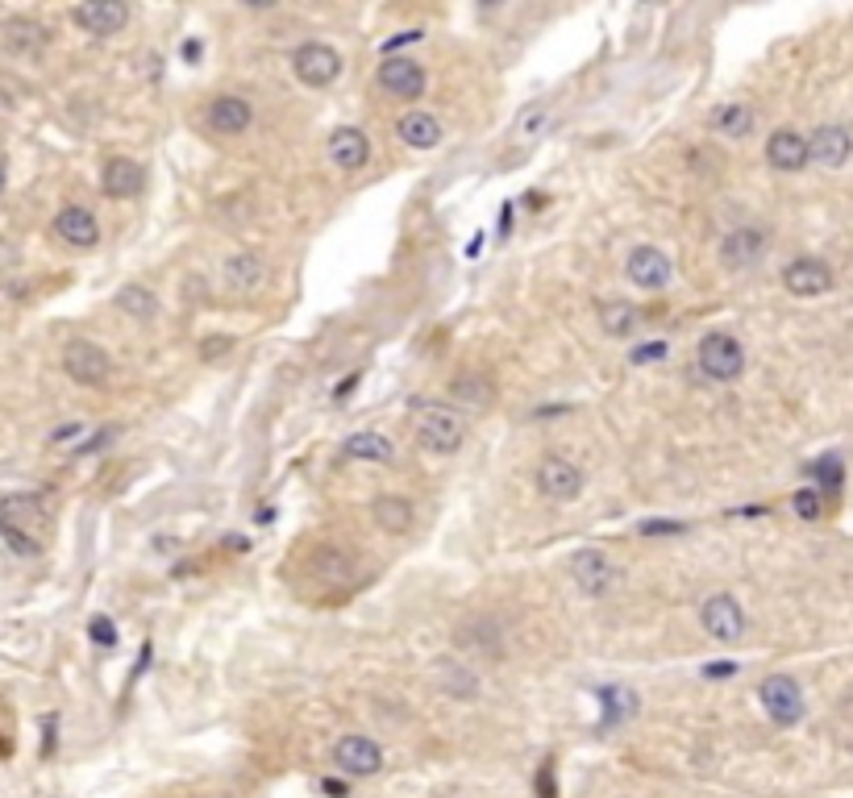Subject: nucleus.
Listing matches in <instances>:
<instances>
[{"label":"nucleus","instance_id":"nucleus-37","mask_svg":"<svg viewBox=\"0 0 853 798\" xmlns=\"http://www.w3.org/2000/svg\"><path fill=\"white\" fill-rule=\"evenodd\" d=\"M79 437H84V424H63V428H55L50 445H76Z\"/></svg>","mask_w":853,"mask_h":798},{"label":"nucleus","instance_id":"nucleus-23","mask_svg":"<svg viewBox=\"0 0 853 798\" xmlns=\"http://www.w3.org/2000/svg\"><path fill=\"white\" fill-rule=\"evenodd\" d=\"M395 134H400V141L412 146V150H433V146L442 141V126H438V117H429L425 109L404 112V117H400V126H395Z\"/></svg>","mask_w":853,"mask_h":798},{"label":"nucleus","instance_id":"nucleus-6","mask_svg":"<svg viewBox=\"0 0 853 798\" xmlns=\"http://www.w3.org/2000/svg\"><path fill=\"white\" fill-rule=\"evenodd\" d=\"M538 491L550 503H575L584 495V470L575 466L570 457H541L538 462Z\"/></svg>","mask_w":853,"mask_h":798},{"label":"nucleus","instance_id":"nucleus-5","mask_svg":"<svg viewBox=\"0 0 853 798\" xmlns=\"http://www.w3.org/2000/svg\"><path fill=\"white\" fill-rule=\"evenodd\" d=\"M63 371L67 378H76L79 387H105L112 375V358L96 342L76 337V342L63 345Z\"/></svg>","mask_w":853,"mask_h":798},{"label":"nucleus","instance_id":"nucleus-24","mask_svg":"<svg viewBox=\"0 0 853 798\" xmlns=\"http://www.w3.org/2000/svg\"><path fill=\"white\" fill-rule=\"evenodd\" d=\"M342 454L354 457V462H375V466H388V462H395V445L383 437V433L366 428V433H350L346 445H342Z\"/></svg>","mask_w":853,"mask_h":798},{"label":"nucleus","instance_id":"nucleus-2","mask_svg":"<svg viewBox=\"0 0 853 798\" xmlns=\"http://www.w3.org/2000/svg\"><path fill=\"white\" fill-rule=\"evenodd\" d=\"M412 433L429 454H459L467 424L454 407L445 404H412Z\"/></svg>","mask_w":853,"mask_h":798},{"label":"nucleus","instance_id":"nucleus-18","mask_svg":"<svg viewBox=\"0 0 853 798\" xmlns=\"http://www.w3.org/2000/svg\"><path fill=\"white\" fill-rule=\"evenodd\" d=\"M766 162L775 167V171H804L807 162V138L804 134H795V129H775L771 138H766Z\"/></svg>","mask_w":853,"mask_h":798},{"label":"nucleus","instance_id":"nucleus-15","mask_svg":"<svg viewBox=\"0 0 853 798\" xmlns=\"http://www.w3.org/2000/svg\"><path fill=\"white\" fill-rule=\"evenodd\" d=\"M380 88L395 100H416V96L425 92V67L412 63V59H383L380 67Z\"/></svg>","mask_w":853,"mask_h":798},{"label":"nucleus","instance_id":"nucleus-21","mask_svg":"<svg viewBox=\"0 0 853 798\" xmlns=\"http://www.w3.org/2000/svg\"><path fill=\"white\" fill-rule=\"evenodd\" d=\"M251 121H254V112L242 96H217V100L208 105V129H213V134L237 138V134L251 129Z\"/></svg>","mask_w":853,"mask_h":798},{"label":"nucleus","instance_id":"nucleus-25","mask_svg":"<svg viewBox=\"0 0 853 798\" xmlns=\"http://www.w3.org/2000/svg\"><path fill=\"white\" fill-rule=\"evenodd\" d=\"M371 516H375V524H380L383 532L400 536V532L412 529L416 512H412V503L404 500V495H375V503H371Z\"/></svg>","mask_w":853,"mask_h":798},{"label":"nucleus","instance_id":"nucleus-27","mask_svg":"<svg viewBox=\"0 0 853 798\" xmlns=\"http://www.w3.org/2000/svg\"><path fill=\"white\" fill-rule=\"evenodd\" d=\"M637 321H641V313H637L633 304H625V299H604L600 304V325L608 337H629V333H637Z\"/></svg>","mask_w":853,"mask_h":798},{"label":"nucleus","instance_id":"nucleus-22","mask_svg":"<svg viewBox=\"0 0 853 798\" xmlns=\"http://www.w3.org/2000/svg\"><path fill=\"white\" fill-rule=\"evenodd\" d=\"M222 279H225L229 292H237V296H251V292H258L263 279H267V266H263L258 254H229L225 266H222Z\"/></svg>","mask_w":853,"mask_h":798},{"label":"nucleus","instance_id":"nucleus-4","mask_svg":"<svg viewBox=\"0 0 853 798\" xmlns=\"http://www.w3.org/2000/svg\"><path fill=\"white\" fill-rule=\"evenodd\" d=\"M758 699H762V711H766L778 728H795V723L804 720V690H800V682L787 678V673L762 678Z\"/></svg>","mask_w":853,"mask_h":798},{"label":"nucleus","instance_id":"nucleus-41","mask_svg":"<svg viewBox=\"0 0 853 798\" xmlns=\"http://www.w3.org/2000/svg\"><path fill=\"white\" fill-rule=\"evenodd\" d=\"M184 59H200V42H184Z\"/></svg>","mask_w":853,"mask_h":798},{"label":"nucleus","instance_id":"nucleus-7","mask_svg":"<svg viewBox=\"0 0 853 798\" xmlns=\"http://www.w3.org/2000/svg\"><path fill=\"white\" fill-rule=\"evenodd\" d=\"M292 71H296V79L308 83V88H330L333 79L342 76V55L333 47H325V42H304V47H296V55H292Z\"/></svg>","mask_w":853,"mask_h":798},{"label":"nucleus","instance_id":"nucleus-33","mask_svg":"<svg viewBox=\"0 0 853 798\" xmlns=\"http://www.w3.org/2000/svg\"><path fill=\"white\" fill-rule=\"evenodd\" d=\"M88 632H92V641L105 644V649H112V644H117V628H112L109 615H96L92 624H88Z\"/></svg>","mask_w":853,"mask_h":798},{"label":"nucleus","instance_id":"nucleus-42","mask_svg":"<svg viewBox=\"0 0 853 798\" xmlns=\"http://www.w3.org/2000/svg\"><path fill=\"white\" fill-rule=\"evenodd\" d=\"M325 795H337V798H342V795H346V786H342V782H325Z\"/></svg>","mask_w":853,"mask_h":798},{"label":"nucleus","instance_id":"nucleus-19","mask_svg":"<svg viewBox=\"0 0 853 798\" xmlns=\"http://www.w3.org/2000/svg\"><path fill=\"white\" fill-rule=\"evenodd\" d=\"M55 234H59V242L76 246V250H92L96 242H100V225H96V217L88 213V208L67 204L63 213L55 217Z\"/></svg>","mask_w":853,"mask_h":798},{"label":"nucleus","instance_id":"nucleus-8","mask_svg":"<svg viewBox=\"0 0 853 798\" xmlns=\"http://www.w3.org/2000/svg\"><path fill=\"white\" fill-rule=\"evenodd\" d=\"M333 766L342 769V774H350V778H371V774L383 769V749L371 736L350 732L333 745Z\"/></svg>","mask_w":853,"mask_h":798},{"label":"nucleus","instance_id":"nucleus-14","mask_svg":"<svg viewBox=\"0 0 853 798\" xmlns=\"http://www.w3.org/2000/svg\"><path fill=\"white\" fill-rule=\"evenodd\" d=\"M771 246V237L766 229H754V225H745V229H733V234L720 242V263L728 270H749V266L758 263L762 254Z\"/></svg>","mask_w":853,"mask_h":798},{"label":"nucleus","instance_id":"nucleus-17","mask_svg":"<svg viewBox=\"0 0 853 798\" xmlns=\"http://www.w3.org/2000/svg\"><path fill=\"white\" fill-rule=\"evenodd\" d=\"M570 579L579 582L584 595H604L608 582H612V562L604 558L600 549H579V553L570 558Z\"/></svg>","mask_w":853,"mask_h":798},{"label":"nucleus","instance_id":"nucleus-36","mask_svg":"<svg viewBox=\"0 0 853 798\" xmlns=\"http://www.w3.org/2000/svg\"><path fill=\"white\" fill-rule=\"evenodd\" d=\"M666 358V342H649L641 349H633V362L637 366H646V362H663Z\"/></svg>","mask_w":853,"mask_h":798},{"label":"nucleus","instance_id":"nucleus-30","mask_svg":"<svg viewBox=\"0 0 853 798\" xmlns=\"http://www.w3.org/2000/svg\"><path fill=\"white\" fill-rule=\"evenodd\" d=\"M117 308H121L126 316H134V321H150V316L158 313V299H155V292H146V287H138V283H129V287L117 292Z\"/></svg>","mask_w":853,"mask_h":798},{"label":"nucleus","instance_id":"nucleus-13","mask_svg":"<svg viewBox=\"0 0 853 798\" xmlns=\"http://www.w3.org/2000/svg\"><path fill=\"white\" fill-rule=\"evenodd\" d=\"M853 155V134L845 126H821L812 138H807V158L824 167V171H837L845 167Z\"/></svg>","mask_w":853,"mask_h":798},{"label":"nucleus","instance_id":"nucleus-31","mask_svg":"<svg viewBox=\"0 0 853 798\" xmlns=\"http://www.w3.org/2000/svg\"><path fill=\"white\" fill-rule=\"evenodd\" d=\"M791 508H795V516L800 520H821L824 495L816 491V486H804V491H795V495H791Z\"/></svg>","mask_w":853,"mask_h":798},{"label":"nucleus","instance_id":"nucleus-20","mask_svg":"<svg viewBox=\"0 0 853 798\" xmlns=\"http://www.w3.org/2000/svg\"><path fill=\"white\" fill-rule=\"evenodd\" d=\"M330 158H333V167H342V171H363L366 158H371V141H366L363 129H354V126L333 129Z\"/></svg>","mask_w":853,"mask_h":798},{"label":"nucleus","instance_id":"nucleus-32","mask_svg":"<svg viewBox=\"0 0 853 798\" xmlns=\"http://www.w3.org/2000/svg\"><path fill=\"white\" fill-rule=\"evenodd\" d=\"M812 474H816V483L829 491V495H837L841 491V479H845V470H841L837 457H821L816 466H812Z\"/></svg>","mask_w":853,"mask_h":798},{"label":"nucleus","instance_id":"nucleus-39","mask_svg":"<svg viewBox=\"0 0 853 798\" xmlns=\"http://www.w3.org/2000/svg\"><path fill=\"white\" fill-rule=\"evenodd\" d=\"M541 121H546V109L524 112V117H521V134H533V129H541Z\"/></svg>","mask_w":853,"mask_h":798},{"label":"nucleus","instance_id":"nucleus-16","mask_svg":"<svg viewBox=\"0 0 853 798\" xmlns=\"http://www.w3.org/2000/svg\"><path fill=\"white\" fill-rule=\"evenodd\" d=\"M100 188H105V196H112V200H134V196L146 188L143 162H134V158H109L105 171H100Z\"/></svg>","mask_w":853,"mask_h":798},{"label":"nucleus","instance_id":"nucleus-35","mask_svg":"<svg viewBox=\"0 0 853 798\" xmlns=\"http://www.w3.org/2000/svg\"><path fill=\"white\" fill-rule=\"evenodd\" d=\"M229 349H234V337H208V342H200V358L217 362L222 354H229Z\"/></svg>","mask_w":853,"mask_h":798},{"label":"nucleus","instance_id":"nucleus-43","mask_svg":"<svg viewBox=\"0 0 853 798\" xmlns=\"http://www.w3.org/2000/svg\"><path fill=\"white\" fill-rule=\"evenodd\" d=\"M4 179H9V167H4V158H0V191H4Z\"/></svg>","mask_w":853,"mask_h":798},{"label":"nucleus","instance_id":"nucleus-34","mask_svg":"<svg viewBox=\"0 0 853 798\" xmlns=\"http://www.w3.org/2000/svg\"><path fill=\"white\" fill-rule=\"evenodd\" d=\"M641 532H646V536H675V532H687V524H683V520H646Z\"/></svg>","mask_w":853,"mask_h":798},{"label":"nucleus","instance_id":"nucleus-28","mask_svg":"<svg viewBox=\"0 0 853 798\" xmlns=\"http://www.w3.org/2000/svg\"><path fill=\"white\" fill-rule=\"evenodd\" d=\"M712 129L725 138H749L754 134V109L749 105H720L712 112Z\"/></svg>","mask_w":853,"mask_h":798},{"label":"nucleus","instance_id":"nucleus-3","mask_svg":"<svg viewBox=\"0 0 853 798\" xmlns=\"http://www.w3.org/2000/svg\"><path fill=\"white\" fill-rule=\"evenodd\" d=\"M699 371L712 378V383H733L742 378L745 371V349L733 333H704L699 342Z\"/></svg>","mask_w":853,"mask_h":798},{"label":"nucleus","instance_id":"nucleus-10","mask_svg":"<svg viewBox=\"0 0 853 798\" xmlns=\"http://www.w3.org/2000/svg\"><path fill=\"white\" fill-rule=\"evenodd\" d=\"M71 21H76L84 33H96V38H109V33H121L129 21V9L121 0H84L71 9Z\"/></svg>","mask_w":853,"mask_h":798},{"label":"nucleus","instance_id":"nucleus-12","mask_svg":"<svg viewBox=\"0 0 853 798\" xmlns=\"http://www.w3.org/2000/svg\"><path fill=\"white\" fill-rule=\"evenodd\" d=\"M625 275H629V283L641 287V292H663L666 283H670V258H666L658 246H637V250H629V258H625Z\"/></svg>","mask_w":853,"mask_h":798},{"label":"nucleus","instance_id":"nucleus-40","mask_svg":"<svg viewBox=\"0 0 853 798\" xmlns=\"http://www.w3.org/2000/svg\"><path fill=\"white\" fill-rule=\"evenodd\" d=\"M404 42H421V30H409V33H400V38H392L383 50H395V47H404Z\"/></svg>","mask_w":853,"mask_h":798},{"label":"nucleus","instance_id":"nucleus-26","mask_svg":"<svg viewBox=\"0 0 853 798\" xmlns=\"http://www.w3.org/2000/svg\"><path fill=\"white\" fill-rule=\"evenodd\" d=\"M47 38L50 33L38 21H26V17H13L4 26V47L13 50V55H38V50L47 47Z\"/></svg>","mask_w":853,"mask_h":798},{"label":"nucleus","instance_id":"nucleus-1","mask_svg":"<svg viewBox=\"0 0 853 798\" xmlns=\"http://www.w3.org/2000/svg\"><path fill=\"white\" fill-rule=\"evenodd\" d=\"M0 536L4 545L21 553V558H33L47 549L50 536V516L38 495H4L0 500Z\"/></svg>","mask_w":853,"mask_h":798},{"label":"nucleus","instance_id":"nucleus-29","mask_svg":"<svg viewBox=\"0 0 853 798\" xmlns=\"http://www.w3.org/2000/svg\"><path fill=\"white\" fill-rule=\"evenodd\" d=\"M450 395H454L459 404L479 407V412H483V407L496 400V387H491L488 375H474V371H471V375H459L454 383H450Z\"/></svg>","mask_w":853,"mask_h":798},{"label":"nucleus","instance_id":"nucleus-9","mask_svg":"<svg viewBox=\"0 0 853 798\" xmlns=\"http://www.w3.org/2000/svg\"><path fill=\"white\" fill-rule=\"evenodd\" d=\"M699 624H704V632L716 637V641H742L745 637V611H742L737 599L720 591V595L704 599V608H699Z\"/></svg>","mask_w":853,"mask_h":798},{"label":"nucleus","instance_id":"nucleus-11","mask_svg":"<svg viewBox=\"0 0 853 798\" xmlns=\"http://www.w3.org/2000/svg\"><path fill=\"white\" fill-rule=\"evenodd\" d=\"M783 287L800 299H816L833 287V266L821 263V258H795V263L783 266Z\"/></svg>","mask_w":853,"mask_h":798},{"label":"nucleus","instance_id":"nucleus-38","mask_svg":"<svg viewBox=\"0 0 853 798\" xmlns=\"http://www.w3.org/2000/svg\"><path fill=\"white\" fill-rule=\"evenodd\" d=\"M733 673H737V661H712L704 678H733Z\"/></svg>","mask_w":853,"mask_h":798}]
</instances>
